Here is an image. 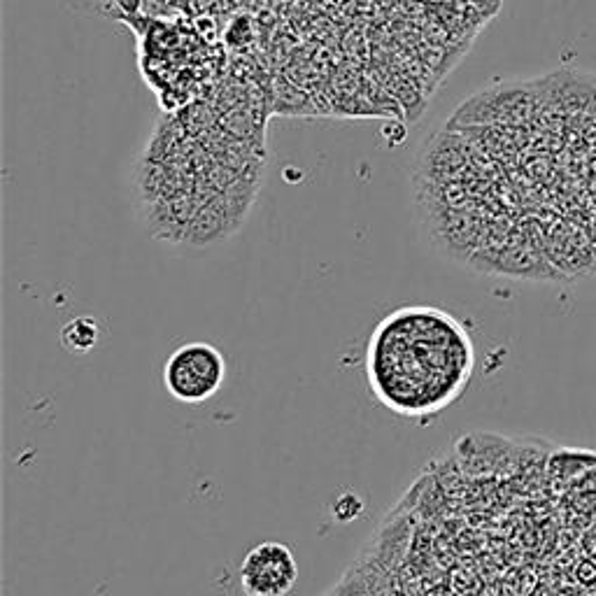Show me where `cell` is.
Returning a JSON list of instances; mask_svg holds the SVG:
<instances>
[{"instance_id":"obj_8","label":"cell","mask_w":596,"mask_h":596,"mask_svg":"<svg viewBox=\"0 0 596 596\" xmlns=\"http://www.w3.org/2000/svg\"><path fill=\"white\" fill-rule=\"evenodd\" d=\"M75 3H87L98 12H110V0H75Z\"/></svg>"},{"instance_id":"obj_6","label":"cell","mask_w":596,"mask_h":596,"mask_svg":"<svg viewBox=\"0 0 596 596\" xmlns=\"http://www.w3.org/2000/svg\"><path fill=\"white\" fill-rule=\"evenodd\" d=\"M101 338V326L94 317H75L61 329V345L70 354H84L94 350Z\"/></svg>"},{"instance_id":"obj_2","label":"cell","mask_w":596,"mask_h":596,"mask_svg":"<svg viewBox=\"0 0 596 596\" xmlns=\"http://www.w3.org/2000/svg\"><path fill=\"white\" fill-rule=\"evenodd\" d=\"M226 380V359L215 345L194 340L170 352L163 366V387L170 399L187 406L210 401Z\"/></svg>"},{"instance_id":"obj_4","label":"cell","mask_w":596,"mask_h":596,"mask_svg":"<svg viewBox=\"0 0 596 596\" xmlns=\"http://www.w3.org/2000/svg\"><path fill=\"white\" fill-rule=\"evenodd\" d=\"M238 578L247 596H287L298 580V562L289 545L264 541L247 552Z\"/></svg>"},{"instance_id":"obj_3","label":"cell","mask_w":596,"mask_h":596,"mask_svg":"<svg viewBox=\"0 0 596 596\" xmlns=\"http://www.w3.org/2000/svg\"><path fill=\"white\" fill-rule=\"evenodd\" d=\"M538 105L541 96L536 84H499L461 103L450 124H522L534 117Z\"/></svg>"},{"instance_id":"obj_1","label":"cell","mask_w":596,"mask_h":596,"mask_svg":"<svg viewBox=\"0 0 596 596\" xmlns=\"http://www.w3.org/2000/svg\"><path fill=\"white\" fill-rule=\"evenodd\" d=\"M473 368V340L464 324L434 305H403L368 338V385L401 417L422 420L452 406L466 392Z\"/></svg>"},{"instance_id":"obj_7","label":"cell","mask_w":596,"mask_h":596,"mask_svg":"<svg viewBox=\"0 0 596 596\" xmlns=\"http://www.w3.org/2000/svg\"><path fill=\"white\" fill-rule=\"evenodd\" d=\"M436 3H466V5H473L478 7L482 14H487V17H492L499 10L501 0H436Z\"/></svg>"},{"instance_id":"obj_5","label":"cell","mask_w":596,"mask_h":596,"mask_svg":"<svg viewBox=\"0 0 596 596\" xmlns=\"http://www.w3.org/2000/svg\"><path fill=\"white\" fill-rule=\"evenodd\" d=\"M538 96L548 98L562 112H596V82L583 73L562 70L536 82Z\"/></svg>"}]
</instances>
